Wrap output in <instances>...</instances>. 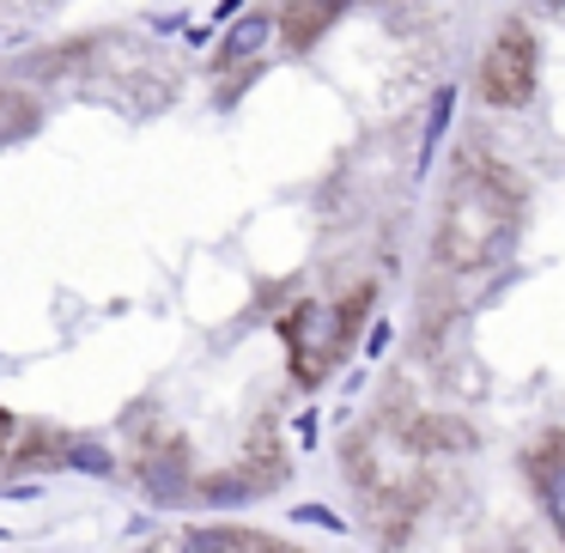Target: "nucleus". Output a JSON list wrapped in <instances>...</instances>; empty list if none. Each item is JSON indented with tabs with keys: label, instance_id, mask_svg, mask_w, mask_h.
Instances as JSON below:
<instances>
[{
	"label": "nucleus",
	"instance_id": "f257e3e1",
	"mask_svg": "<svg viewBox=\"0 0 565 553\" xmlns=\"http://www.w3.org/2000/svg\"><path fill=\"white\" fill-rule=\"evenodd\" d=\"M535 79H541V50L529 38V25H504L492 38L487 62H480V98L492 110H516V104L535 98Z\"/></svg>",
	"mask_w": 565,
	"mask_h": 553
},
{
	"label": "nucleus",
	"instance_id": "f03ea898",
	"mask_svg": "<svg viewBox=\"0 0 565 553\" xmlns=\"http://www.w3.org/2000/svg\"><path fill=\"white\" fill-rule=\"evenodd\" d=\"M274 31H280V19H268V13H244V19H232V31L220 38V67L256 62V55L268 50Z\"/></svg>",
	"mask_w": 565,
	"mask_h": 553
},
{
	"label": "nucleus",
	"instance_id": "7ed1b4c3",
	"mask_svg": "<svg viewBox=\"0 0 565 553\" xmlns=\"http://www.w3.org/2000/svg\"><path fill=\"white\" fill-rule=\"evenodd\" d=\"M341 7H347V0H292V7L280 13V25L292 31L298 50H310V43L322 38V25H329V19L341 13Z\"/></svg>",
	"mask_w": 565,
	"mask_h": 553
},
{
	"label": "nucleus",
	"instance_id": "20e7f679",
	"mask_svg": "<svg viewBox=\"0 0 565 553\" xmlns=\"http://www.w3.org/2000/svg\"><path fill=\"white\" fill-rule=\"evenodd\" d=\"M450 116H456V86H438V92H431V110H426V128H419V159H414V171H431L444 135H450Z\"/></svg>",
	"mask_w": 565,
	"mask_h": 553
},
{
	"label": "nucleus",
	"instance_id": "39448f33",
	"mask_svg": "<svg viewBox=\"0 0 565 553\" xmlns=\"http://www.w3.org/2000/svg\"><path fill=\"white\" fill-rule=\"evenodd\" d=\"M140 487H147L159 504H183V499H189V468H183V456H152V462L140 468Z\"/></svg>",
	"mask_w": 565,
	"mask_h": 553
},
{
	"label": "nucleus",
	"instance_id": "423d86ee",
	"mask_svg": "<svg viewBox=\"0 0 565 553\" xmlns=\"http://www.w3.org/2000/svg\"><path fill=\"white\" fill-rule=\"evenodd\" d=\"M62 462H67V468H79V475H98V480H110V475H116V456L104 450L98 438H67V444H62Z\"/></svg>",
	"mask_w": 565,
	"mask_h": 553
},
{
	"label": "nucleus",
	"instance_id": "0eeeda50",
	"mask_svg": "<svg viewBox=\"0 0 565 553\" xmlns=\"http://www.w3.org/2000/svg\"><path fill=\"white\" fill-rule=\"evenodd\" d=\"M298 523H317V529H329V535H347V517H334L329 511V504H317V499H310V504H298Z\"/></svg>",
	"mask_w": 565,
	"mask_h": 553
},
{
	"label": "nucleus",
	"instance_id": "6e6552de",
	"mask_svg": "<svg viewBox=\"0 0 565 553\" xmlns=\"http://www.w3.org/2000/svg\"><path fill=\"white\" fill-rule=\"evenodd\" d=\"M547 517H553V529H559V541H565V462L547 475Z\"/></svg>",
	"mask_w": 565,
	"mask_h": 553
},
{
	"label": "nucleus",
	"instance_id": "1a4fd4ad",
	"mask_svg": "<svg viewBox=\"0 0 565 553\" xmlns=\"http://www.w3.org/2000/svg\"><path fill=\"white\" fill-rule=\"evenodd\" d=\"M183 553H225V535H220V529H189Z\"/></svg>",
	"mask_w": 565,
	"mask_h": 553
},
{
	"label": "nucleus",
	"instance_id": "9d476101",
	"mask_svg": "<svg viewBox=\"0 0 565 553\" xmlns=\"http://www.w3.org/2000/svg\"><path fill=\"white\" fill-rule=\"evenodd\" d=\"M383 347H390V322H377V329H371V334H365V359H377V353H383Z\"/></svg>",
	"mask_w": 565,
	"mask_h": 553
},
{
	"label": "nucleus",
	"instance_id": "9b49d317",
	"mask_svg": "<svg viewBox=\"0 0 565 553\" xmlns=\"http://www.w3.org/2000/svg\"><path fill=\"white\" fill-rule=\"evenodd\" d=\"M298 438H305V444H317V438H322V426H317V414H298Z\"/></svg>",
	"mask_w": 565,
	"mask_h": 553
},
{
	"label": "nucleus",
	"instance_id": "f8f14e48",
	"mask_svg": "<svg viewBox=\"0 0 565 553\" xmlns=\"http://www.w3.org/2000/svg\"><path fill=\"white\" fill-rule=\"evenodd\" d=\"M13 438V414H7V407H0V444Z\"/></svg>",
	"mask_w": 565,
	"mask_h": 553
},
{
	"label": "nucleus",
	"instance_id": "ddd939ff",
	"mask_svg": "<svg viewBox=\"0 0 565 553\" xmlns=\"http://www.w3.org/2000/svg\"><path fill=\"white\" fill-rule=\"evenodd\" d=\"M541 7H553V13H559V7H565V0H541Z\"/></svg>",
	"mask_w": 565,
	"mask_h": 553
},
{
	"label": "nucleus",
	"instance_id": "4468645a",
	"mask_svg": "<svg viewBox=\"0 0 565 553\" xmlns=\"http://www.w3.org/2000/svg\"><path fill=\"white\" fill-rule=\"evenodd\" d=\"M274 553H292V547H274Z\"/></svg>",
	"mask_w": 565,
	"mask_h": 553
}]
</instances>
